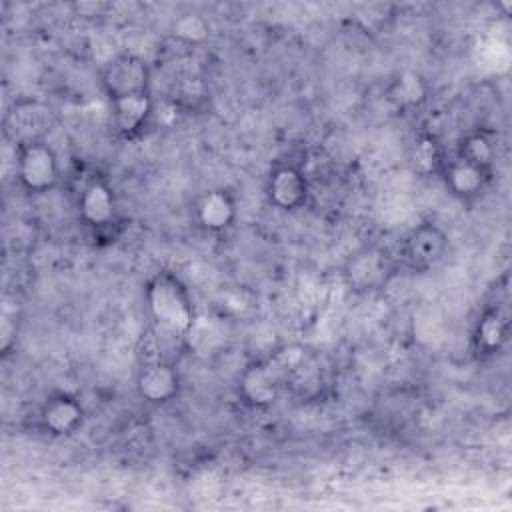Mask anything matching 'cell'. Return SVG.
Returning <instances> with one entry per match:
<instances>
[{
  "mask_svg": "<svg viewBox=\"0 0 512 512\" xmlns=\"http://www.w3.org/2000/svg\"><path fill=\"white\" fill-rule=\"evenodd\" d=\"M486 170L454 156L450 162H444L442 166V176L446 182V188L452 196L460 200H472L480 196V192L486 188L488 182Z\"/></svg>",
  "mask_w": 512,
  "mask_h": 512,
  "instance_id": "cell-13",
  "label": "cell"
},
{
  "mask_svg": "<svg viewBox=\"0 0 512 512\" xmlns=\"http://www.w3.org/2000/svg\"><path fill=\"white\" fill-rule=\"evenodd\" d=\"M388 260L378 248L358 250L346 264L344 276L354 290H372L386 280Z\"/></svg>",
  "mask_w": 512,
  "mask_h": 512,
  "instance_id": "cell-11",
  "label": "cell"
},
{
  "mask_svg": "<svg viewBox=\"0 0 512 512\" xmlns=\"http://www.w3.org/2000/svg\"><path fill=\"white\" fill-rule=\"evenodd\" d=\"M16 176L24 190L42 194L52 190L60 178V166L56 152L42 140H24L18 146Z\"/></svg>",
  "mask_w": 512,
  "mask_h": 512,
  "instance_id": "cell-2",
  "label": "cell"
},
{
  "mask_svg": "<svg viewBox=\"0 0 512 512\" xmlns=\"http://www.w3.org/2000/svg\"><path fill=\"white\" fill-rule=\"evenodd\" d=\"M184 342L196 354H214L224 344V328L216 318L196 314L192 326L184 336Z\"/></svg>",
  "mask_w": 512,
  "mask_h": 512,
  "instance_id": "cell-15",
  "label": "cell"
},
{
  "mask_svg": "<svg viewBox=\"0 0 512 512\" xmlns=\"http://www.w3.org/2000/svg\"><path fill=\"white\" fill-rule=\"evenodd\" d=\"M208 34H210L208 22L196 12L180 14L172 24V36L186 44H200L208 38Z\"/></svg>",
  "mask_w": 512,
  "mask_h": 512,
  "instance_id": "cell-19",
  "label": "cell"
},
{
  "mask_svg": "<svg viewBox=\"0 0 512 512\" xmlns=\"http://www.w3.org/2000/svg\"><path fill=\"white\" fill-rule=\"evenodd\" d=\"M410 164H412V170L420 176H428L436 170H442L444 160L434 136L422 134L414 140L410 150Z\"/></svg>",
  "mask_w": 512,
  "mask_h": 512,
  "instance_id": "cell-18",
  "label": "cell"
},
{
  "mask_svg": "<svg viewBox=\"0 0 512 512\" xmlns=\"http://www.w3.org/2000/svg\"><path fill=\"white\" fill-rule=\"evenodd\" d=\"M458 158L490 172L492 164H494V158H496V146L492 142V138L486 134V132H470L462 138L460 146H458V152H456Z\"/></svg>",
  "mask_w": 512,
  "mask_h": 512,
  "instance_id": "cell-16",
  "label": "cell"
},
{
  "mask_svg": "<svg viewBox=\"0 0 512 512\" xmlns=\"http://www.w3.org/2000/svg\"><path fill=\"white\" fill-rule=\"evenodd\" d=\"M194 218L202 230L220 234L236 220V200L224 188H208L194 202Z\"/></svg>",
  "mask_w": 512,
  "mask_h": 512,
  "instance_id": "cell-8",
  "label": "cell"
},
{
  "mask_svg": "<svg viewBox=\"0 0 512 512\" xmlns=\"http://www.w3.org/2000/svg\"><path fill=\"white\" fill-rule=\"evenodd\" d=\"M448 246V234L436 222H422L406 234L402 256L410 268L430 270L446 258Z\"/></svg>",
  "mask_w": 512,
  "mask_h": 512,
  "instance_id": "cell-4",
  "label": "cell"
},
{
  "mask_svg": "<svg viewBox=\"0 0 512 512\" xmlns=\"http://www.w3.org/2000/svg\"><path fill=\"white\" fill-rule=\"evenodd\" d=\"M508 318L498 308L486 310L474 328V346L480 354H494L506 342Z\"/></svg>",
  "mask_w": 512,
  "mask_h": 512,
  "instance_id": "cell-14",
  "label": "cell"
},
{
  "mask_svg": "<svg viewBox=\"0 0 512 512\" xmlns=\"http://www.w3.org/2000/svg\"><path fill=\"white\" fill-rule=\"evenodd\" d=\"M306 350L300 348V346H284L280 350H276L268 360L266 364L272 368V372L276 374V378L280 380V384L292 376L294 372H298L306 360Z\"/></svg>",
  "mask_w": 512,
  "mask_h": 512,
  "instance_id": "cell-20",
  "label": "cell"
},
{
  "mask_svg": "<svg viewBox=\"0 0 512 512\" xmlns=\"http://www.w3.org/2000/svg\"><path fill=\"white\" fill-rule=\"evenodd\" d=\"M78 214L82 222L94 230H104L116 224V198L104 178L92 176L80 188Z\"/></svg>",
  "mask_w": 512,
  "mask_h": 512,
  "instance_id": "cell-6",
  "label": "cell"
},
{
  "mask_svg": "<svg viewBox=\"0 0 512 512\" xmlns=\"http://www.w3.org/2000/svg\"><path fill=\"white\" fill-rule=\"evenodd\" d=\"M280 380L266 364V360L248 364L238 380V392L242 400L252 408H270L280 394Z\"/></svg>",
  "mask_w": 512,
  "mask_h": 512,
  "instance_id": "cell-9",
  "label": "cell"
},
{
  "mask_svg": "<svg viewBox=\"0 0 512 512\" xmlns=\"http://www.w3.org/2000/svg\"><path fill=\"white\" fill-rule=\"evenodd\" d=\"M150 72L146 62L136 54H118L108 60L100 74V84L110 100L148 92Z\"/></svg>",
  "mask_w": 512,
  "mask_h": 512,
  "instance_id": "cell-3",
  "label": "cell"
},
{
  "mask_svg": "<svg viewBox=\"0 0 512 512\" xmlns=\"http://www.w3.org/2000/svg\"><path fill=\"white\" fill-rule=\"evenodd\" d=\"M108 6L102 2H78L74 4V10L78 16H102Z\"/></svg>",
  "mask_w": 512,
  "mask_h": 512,
  "instance_id": "cell-21",
  "label": "cell"
},
{
  "mask_svg": "<svg viewBox=\"0 0 512 512\" xmlns=\"http://www.w3.org/2000/svg\"><path fill=\"white\" fill-rule=\"evenodd\" d=\"M40 426L52 436L74 434L84 420L80 402L70 394H54L40 408Z\"/></svg>",
  "mask_w": 512,
  "mask_h": 512,
  "instance_id": "cell-10",
  "label": "cell"
},
{
  "mask_svg": "<svg viewBox=\"0 0 512 512\" xmlns=\"http://www.w3.org/2000/svg\"><path fill=\"white\" fill-rule=\"evenodd\" d=\"M136 392L148 404H168L180 392L178 370L162 358L144 362L136 374Z\"/></svg>",
  "mask_w": 512,
  "mask_h": 512,
  "instance_id": "cell-5",
  "label": "cell"
},
{
  "mask_svg": "<svg viewBox=\"0 0 512 512\" xmlns=\"http://www.w3.org/2000/svg\"><path fill=\"white\" fill-rule=\"evenodd\" d=\"M308 180L294 164H278L266 180V196L278 210H296L308 198Z\"/></svg>",
  "mask_w": 512,
  "mask_h": 512,
  "instance_id": "cell-7",
  "label": "cell"
},
{
  "mask_svg": "<svg viewBox=\"0 0 512 512\" xmlns=\"http://www.w3.org/2000/svg\"><path fill=\"white\" fill-rule=\"evenodd\" d=\"M110 104L114 128L122 136H134L136 132H140V128L146 126L148 118L154 112V100L150 96V90L110 100Z\"/></svg>",
  "mask_w": 512,
  "mask_h": 512,
  "instance_id": "cell-12",
  "label": "cell"
},
{
  "mask_svg": "<svg viewBox=\"0 0 512 512\" xmlns=\"http://www.w3.org/2000/svg\"><path fill=\"white\" fill-rule=\"evenodd\" d=\"M144 302L154 324L172 336L184 340L196 318L192 298L186 286L172 272H156L144 288Z\"/></svg>",
  "mask_w": 512,
  "mask_h": 512,
  "instance_id": "cell-1",
  "label": "cell"
},
{
  "mask_svg": "<svg viewBox=\"0 0 512 512\" xmlns=\"http://www.w3.org/2000/svg\"><path fill=\"white\" fill-rule=\"evenodd\" d=\"M426 84L416 72H402L388 88V98L398 108H414L426 100Z\"/></svg>",
  "mask_w": 512,
  "mask_h": 512,
  "instance_id": "cell-17",
  "label": "cell"
}]
</instances>
